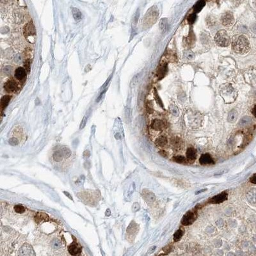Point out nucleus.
<instances>
[{
    "label": "nucleus",
    "mask_w": 256,
    "mask_h": 256,
    "mask_svg": "<svg viewBox=\"0 0 256 256\" xmlns=\"http://www.w3.org/2000/svg\"><path fill=\"white\" fill-rule=\"evenodd\" d=\"M250 43L244 35H235L232 39V48L238 54H246L250 50Z\"/></svg>",
    "instance_id": "1"
},
{
    "label": "nucleus",
    "mask_w": 256,
    "mask_h": 256,
    "mask_svg": "<svg viewBox=\"0 0 256 256\" xmlns=\"http://www.w3.org/2000/svg\"><path fill=\"white\" fill-rule=\"evenodd\" d=\"M219 92L220 96L227 104L234 102L238 96V92L230 83H224L220 87Z\"/></svg>",
    "instance_id": "2"
},
{
    "label": "nucleus",
    "mask_w": 256,
    "mask_h": 256,
    "mask_svg": "<svg viewBox=\"0 0 256 256\" xmlns=\"http://www.w3.org/2000/svg\"><path fill=\"white\" fill-rule=\"evenodd\" d=\"M216 44L220 47H227L231 44V38L228 33L224 30L218 32L215 37Z\"/></svg>",
    "instance_id": "3"
},
{
    "label": "nucleus",
    "mask_w": 256,
    "mask_h": 256,
    "mask_svg": "<svg viewBox=\"0 0 256 256\" xmlns=\"http://www.w3.org/2000/svg\"><path fill=\"white\" fill-rule=\"evenodd\" d=\"M197 218V214L195 211H188L182 217L181 224L183 225H190L192 224Z\"/></svg>",
    "instance_id": "4"
},
{
    "label": "nucleus",
    "mask_w": 256,
    "mask_h": 256,
    "mask_svg": "<svg viewBox=\"0 0 256 256\" xmlns=\"http://www.w3.org/2000/svg\"><path fill=\"white\" fill-rule=\"evenodd\" d=\"M221 22L225 26H230L234 24V18L233 14L231 12H225L221 15Z\"/></svg>",
    "instance_id": "5"
},
{
    "label": "nucleus",
    "mask_w": 256,
    "mask_h": 256,
    "mask_svg": "<svg viewBox=\"0 0 256 256\" xmlns=\"http://www.w3.org/2000/svg\"><path fill=\"white\" fill-rule=\"evenodd\" d=\"M227 195H228L227 193L225 192H224L219 195H215L213 197H212L211 199L209 200V202L210 204L221 203V202H223L227 199Z\"/></svg>",
    "instance_id": "6"
},
{
    "label": "nucleus",
    "mask_w": 256,
    "mask_h": 256,
    "mask_svg": "<svg viewBox=\"0 0 256 256\" xmlns=\"http://www.w3.org/2000/svg\"><path fill=\"white\" fill-rule=\"evenodd\" d=\"M81 247L78 243H72L69 247V252L73 256H78L81 253Z\"/></svg>",
    "instance_id": "7"
},
{
    "label": "nucleus",
    "mask_w": 256,
    "mask_h": 256,
    "mask_svg": "<svg viewBox=\"0 0 256 256\" xmlns=\"http://www.w3.org/2000/svg\"><path fill=\"white\" fill-rule=\"evenodd\" d=\"M151 128L156 131H162L165 128V123L162 120L156 118L152 122Z\"/></svg>",
    "instance_id": "8"
},
{
    "label": "nucleus",
    "mask_w": 256,
    "mask_h": 256,
    "mask_svg": "<svg viewBox=\"0 0 256 256\" xmlns=\"http://www.w3.org/2000/svg\"><path fill=\"white\" fill-rule=\"evenodd\" d=\"M199 162L202 165H213L215 163L212 157L209 154H202L199 159Z\"/></svg>",
    "instance_id": "9"
},
{
    "label": "nucleus",
    "mask_w": 256,
    "mask_h": 256,
    "mask_svg": "<svg viewBox=\"0 0 256 256\" xmlns=\"http://www.w3.org/2000/svg\"><path fill=\"white\" fill-rule=\"evenodd\" d=\"M17 89L16 82L13 79H10L5 84V89L9 92H14Z\"/></svg>",
    "instance_id": "10"
},
{
    "label": "nucleus",
    "mask_w": 256,
    "mask_h": 256,
    "mask_svg": "<svg viewBox=\"0 0 256 256\" xmlns=\"http://www.w3.org/2000/svg\"><path fill=\"white\" fill-rule=\"evenodd\" d=\"M186 158L190 162H194L197 158V151L193 147H190L186 151Z\"/></svg>",
    "instance_id": "11"
},
{
    "label": "nucleus",
    "mask_w": 256,
    "mask_h": 256,
    "mask_svg": "<svg viewBox=\"0 0 256 256\" xmlns=\"http://www.w3.org/2000/svg\"><path fill=\"white\" fill-rule=\"evenodd\" d=\"M26 70L23 67H18L15 71V77L19 80H22L26 77Z\"/></svg>",
    "instance_id": "12"
},
{
    "label": "nucleus",
    "mask_w": 256,
    "mask_h": 256,
    "mask_svg": "<svg viewBox=\"0 0 256 256\" xmlns=\"http://www.w3.org/2000/svg\"><path fill=\"white\" fill-rule=\"evenodd\" d=\"M155 144L158 147H163L164 146H165L167 144V139L165 136H160L156 140Z\"/></svg>",
    "instance_id": "13"
},
{
    "label": "nucleus",
    "mask_w": 256,
    "mask_h": 256,
    "mask_svg": "<svg viewBox=\"0 0 256 256\" xmlns=\"http://www.w3.org/2000/svg\"><path fill=\"white\" fill-rule=\"evenodd\" d=\"M237 118H238V112H237L235 110H232L229 113L227 120L229 122L234 123V122L236 121Z\"/></svg>",
    "instance_id": "14"
},
{
    "label": "nucleus",
    "mask_w": 256,
    "mask_h": 256,
    "mask_svg": "<svg viewBox=\"0 0 256 256\" xmlns=\"http://www.w3.org/2000/svg\"><path fill=\"white\" fill-rule=\"evenodd\" d=\"M205 5H206L205 1H203V0L198 1L193 6V10L196 13L200 12L201 10L204 8V6H205Z\"/></svg>",
    "instance_id": "15"
},
{
    "label": "nucleus",
    "mask_w": 256,
    "mask_h": 256,
    "mask_svg": "<svg viewBox=\"0 0 256 256\" xmlns=\"http://www.w3.org/2000/svg\"><path fill=\"white\" fill-rule=\"evenodd\" d=\"M35 27H34V26L30 23V22L26 25V27L25 28V33L26 34V35L31 36L32 35H34V34H35Z\"/></svg>",
    "instance_id": "16"
},
{
    "label": "nucleus",
    "mask_w": 256,
    "mask_h": 256,
    "mask_svg": "<svg viewBox=\"0 0 256 256\" xmlns=\"http://www.w3.org/2000/svg\"><path fill=\"white\" fill-rule=\"evenodd\" d=\"M10 100V97L8 95H4V96L1 98V108L2 111L6 108L7 105H9Z\"/></svg>",
    "instance_id": "17"
},
{
    "label": "nucleus",
    "mask_w": 256,
    "mask_h": 256,
    "mask_svg": "<svg viewBox=\"0 0 256 256\" xmlns=\"http://www.w3.org/2000/svg\"><path fill=\"white\" fill-rule=\"evenodd\" d=\"M169 26V23H168L167 19H162L159 22V28L163 32H166Z\"/></svg>",
    "instance_id": "18"
},
{
    "label": "nucleus",
    "mask_w": 256,
    "mask_h": 256,
    "mask_svg": "<svg viewBox=\"0 0 256 256\" xmlns=\"http://www.w3.org/2000/svg\"><path fill=\"white\" fill-rule=\"evenodd\" d=\"M72 15H73L74 18L75 19V20L78 21L79 19H81L82 17V14L81 12V11H80L79 9L76 8H73L72 10Z\"/></svg>",
    "instance_id": "19"
},
{
    "label": "nucleus",
    "mask_w": 256,
    "mask_h": 256,
    "mask_svg": "<svg viewBox=\"0 0 256 256\" xmlns=\"http://www.w3.org/2000/svg\"><path fill=\"white\" fill-rule=\"evenodd\" d=\"M183 234H184V231H183L182 229H179V230H177L176 232H175V234L174 235V242H179V241L181 239Z\"/></svg>",
    "instance_id": "20"
},
{
    "label": "nucleus",
    "mask_w": 256,
    "mask_h": 256,
    "mask_svg": "<svg viewBox=\"0 0 256 256\" xmlns=\"http://www.w3.org/2000/svg\"><path fill=\"white\" fill-rule=\"evenodd\" d=\"M172 146L175 148L180 147L181 146V144H182L181 140L180 138L175 137V138H174L172 139Z\"/></svg>",
    "instance_id": "21"
},
{
    "label": "nucleus",
    "mask_w": 256,
    "mask_h": 256,
    "mask_svg": "<svg viewBox=\"0 0 256 256\" xmlns=\"http://www.w3.org/2000/svg\"><path fill=\"white\" fill-rule=\"evenodd\" d=\"M172 159L174 162L179 163H183L186 162V158L182 156H175Z\"/></svg>",
    "instance_id": "22"
},
{
    "label": "nucleus",
    "mask_w": 256,
    "mask_h": 256,
    "mask_svg": "<svg viewBox=\"0 0 256 256\" xmlns=\"http://www.w3.org/2000/svg\"><path fill=\"white\" fill-rule=\"evenodd\" d=\"M184 56L186 59H188L189 60H192L194 58V53L191 51V50H187L185 52Z\"/></svg>",
    "instance_id": "23"
},
{
    "label": "nucleus",
    "mask_w": 256,
    "mask_h": 256,
    "mask_svg": "<svg viewBox=\"0 0 256 256\" xmlns=\"http://www.w3.org/2000/svg\"><path fill=\"white\" fill-rule=\"evenodd\" d=\"M14 210L17 213H22L25 211V208L24 206L21 205H16L15 206Z\"/></svg>",
    "instance_id": "24"
},
{
    "label": "nucleus",
    "mask_w": 256,
    "mask_h": 256,
    "mask_svg": "<svg viewBox=\"0 0 256 256\" xmlns=\"http://www.w3.org/2000/svg\"><path fill=\"white\" fill-rule=\"evenodd\" d=\"M170 113L172 114H173L174 115H176V116L178 115L179 110H178V108L176 106L171 105L170 106Z\"/></svg>",
    "instance_id": "25"
},
{
    "label": "nucleus",
    "mask_w": 256,
    "mask_h": 256,
    "mask_svg": "<svg viewBox=\"0 0 256 256\" xmlns=\"http://www.w3.org/2000/svg\"><path fill=\"white\" fill-rule=\"evenodd\" d=\"M196 19H197L196 14H190V16H188V21L190 24H193V23H194Z\"/></svg>",
    "instance_id": "26"
},
{
    "label": "nucleus",
    "mask_w": 256,
    "mask_h": 256,
    "mask_svg": "<svg viewBox=\"0 0 256 256\" xmlns=\"http://www.w3.org/2000/svg\"><path fill=\"white\" fill-rule=\"evenodd\" d=\"M166 67L167 66H165V65H164V66H161V67H159V71L158 72V74L159 75V77H160V76H163L164 74H165V69H166Z\"/></svg>",
    "instance_id": "27"
},
{
    "label": "nucleus",
    "mask_w": 256,
    "mask_h": 256,
    "mask_svg": "<svg viewBox=\"0 0 256 256\" xmlns=\"http://www.w3.org/2000/svg\"><path fill=\"white\" fill-rule=\"evenodd\" d=\"M249 119V118H248V117H244V118H243L242 120H240V122H239V125H246L247 124H248V120Z\"/></svg>",
    "instance_id": "28"
},
{
    "label": "nucleus",
    "mask_w": 256,
    "mask_h": 256,
    "mask_svg": "<svg viewBox=\"0 0 256 256\" xmlns=\"http://www.w3.org/2000/svg\"><path fill=\"white\" fill-rule=\"evenodd\" d=\"M25 66L26 67V71H27L29 72L30 70V59H28V60H26Z\"/></svg>",
    "instance_id": "29"
},
{
    "label": "nucleus",
    "mask_w": 256,
    "mask_h": 256,
    "mask_svg": "<svg viewBox=\"0 0 256 256\" xmlns=\"http://www.w3.org/2000/svg\"><path fill=\"white\" fill-rule=\"evenodd\" d=\"M9 143L11 145H12V146H16V145L18 144V140L16 138H11L9 140Z\"/></svg>",
    "instance_id": "30"
},
{
    "label": "nucleus",
    "mask_w": 256,
    "mask_h": 256,
    "mask_svg": "<svg viewBox=\"0 0 256 256\" xmlns=\"http://www.w3.org/2000/svg\"><path fill=\"white\" fill-rule=\"evenodd\" d=\"M86 122H87V117H85L83 118V119L82 120L81 125H80V129H83L84 127H85V125L86 124Z\"/></svg>",
    "instance_id": "31"
},
{
    "label": "nucleus",
    "mask_w": 256,
    "mask_h": 256,
    "mask_svg": "<svg viewBox=\"0 0 256 256\" xmlns=\"http://www.w3.org/2000/svg\"><path fill=\"white\" fill-rule=\"evenodd\" d=\"M250 181L252 183L256 185V174H254V175H252V176L250 179Z\"/></svg>",
    "instance_id": "32"
},
{
    "label": "nucleus",
    "mask_w": 256,
    "mask_h": 256,
    "mask_svg": "<svg viewBox=\"0 0 256 256\" xmlns=\"http://www.w3.org/2000/svg\"><path fill=\"white\" fill-rule=\"evenodd\" d=\"M159 154H161L162 156H164V157H167V152H165V151H161L159 152Z\"/></svg>",
    "instance_id": "33"
},
{
    "label": "nucleus",
    "mask_w": 256,
    "mask_h": 256,
    "mask_svg": "<svg viewBox=\"0 0 256 256\" xmlns=\"http://www.w3.org/2000/svg\"><path fill=\"white\" fill-rule=\"evenodd\" d=\"M4 70H5V73H9L10 71H11V69L9 67V66H7V67H5Z\"/></svg>",
    "instance_id": "34"
},
{
    "label": "nucleus",
    "mask_w": 256,
    "mask_h": 256,
    "mask_svg": "<svg viewBox=\"0 0 256 256\" xmlns=\"http://www.w3.org/2000/svg\"><path fill=\"white\" fill-rule=\"evenodd\" d=\"M252 114L254 115V116L256 118V105L254 106L253 109H252Z\"/></svg>",
    "instance_id": "35"
},
{
    "label": "nucleus",
    "mask_w": 256,
    "mask_h": 256,
    "mask_svg": "<svg viewBox=\"0 0 256 256\" xmlns=\"http://www.w3.org/2000/svg\"><path fill=\"white\" fill-rule=\"evenodd\" d=\"M53 246H54L55 248H58L60 247V244L58 242H55L53 244Z\"/></svg>",
    "instance_id": "36"
}]
</instances>
